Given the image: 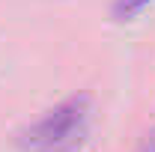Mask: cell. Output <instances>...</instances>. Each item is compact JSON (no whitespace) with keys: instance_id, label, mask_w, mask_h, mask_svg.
<instances>
[{"instance_id":"obj_1","label":"cell","mask_w":155,"mask_h":152,"mask_svg":"<svg viewBox=\"0 0 155 152\" xmlns=\"http://www.w3.org/2000/svg\"><path fill=\"white\" fill-rule=\"evenodd\" d=\"M90 119L93 98L87 93H75L27 128H21L15 146L21 152H78L90 137Z\"/></svg>"},{"instance_id":"obj_2","label":"cell","mask_w":155,"mask_h":152,"mask_svg":"<svg viewBox=\"0 0 155 152\" xmlns=\"http://www.w3.org/2000/svg\"><path fill=\"white\" fill-rule=\"evenodd\" d=\"M155 0H110V18L114 21H131Z\"/></svg>"},{"instance_id":"obj_3","label":"cell","mask_w":155,"mask_h":152,"mask_svg":"<svg viewBox=\"0 0 155 152\" xmlns=\"http://www.w3.org/2000/svg\"><path fill=\"white\" fill-rule=\"evenodd\" d=\"M137 152H155V128L143 137V143H140V149H137Z\"/></svg>"}]
</instances>
